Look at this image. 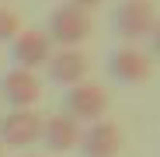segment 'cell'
<instances>
[{"instance_id": "6da1fadb", "label": "cell", "mask_w": 160, "mask_h": 157, "mask_svg": "<svg viewBox=\"0 0 160 157\" xmlns=\"http://www.w3.org/2000/svg\"><path fill=\"white\" fill-rule=\"evenodd\" d=\"M94 32V21L87 11H80L73 4H63L49 14V42L59 49H80V42H87Z\"/></svg>"}, {"instance_id": "7a4b0ae2", "label": "cell", "mask_w": 160, "mask_h": 157, "mask_svg": "<svg viewBox=\"0 0 160 157\" xmlns=\"http://www.w3.org/2000/svg\"><path fill=\"white\" fill-rule=\"evenodd\" d=\"M157 24V11L150 0H125V4L115 11V32L125 45H136L139 39H150Z\"/></svg>"}, {"instance_id": "3957f363", "label": "cell", "mask_w": 160, "mask_h": 157, "mask_svg": "<svg viewBox=\"0 0 160 157\" xmlns=\"http://www.w3.org/2000/svg\"><path fill=\"white\" fill-rule=\"evenodd\" d=\"M63 105H66V115L84 126V122H98L104 112H108L112 98H108V91H104L101 84L84 81V84H73V87L66 91V101H63Z\"/></svg>"}, {"instance_id": "277c9868", "label": "cell", "mask_w": 160, "mask_h": 157, "mask_svg": "<svg viewBox=\"0 0 160 157\" xmlns=\"http://www.w3.org/2000/svg\"><path fill=\"white\" fill-rule=\"evenodd\" d=\"M42 140V115L35 108H11L7 115H0V143L4 147H32Z\"/></svg>"}, {"instance_id": "5b68a950", "label": "cell", "mask_w": 160, "mask_h": 157, "mask_svg": "<svg viewBox=\"0 0 160 157\" xmlns=\"http://www.w3.org/2000/svg\"><path fill=\"white\" fill-rule=\"evenodd\" d=\"M0 98H4L11 108H35V101L42 98V81L35 77V70H7L4 81H0Z\"/></svg>"}, {"instance_id": "8992f818", "label": "cell", "mask_w": 160, "mask_h": 157, "mask_svg": "<svg viewBox=\"0 0 160 157\" xmlns=\"http://www.w3.org/2000/svg\"><path fill=\"white\" fill-rule=\"evenodd\" d=\"M80 154L84 157H118L122 150V129L108 119L87 122V129H80Z\"/></svg>"}, {"instance_id": "52a82bcc", "label": "cell", "mask_w": 160, "mask_h": 157, "mask_svg": "<svg viewBox=\"0 0 160 157\" xmlns=\"http://www.w3.org/2000/svg\"><path fill=\"white\" fill-rule=\"evenodd\" d=\"M11 52H14V63H18L21 70H38V66H45L49 56H52V42H49V35L38 32V28H24V32L14 35Z\"/></svg>"}, {"instance_id": "ba28073f", "label": "cell", "mask_w": 160, "mask_h": 157, "mask_svg": "<svg viewBox=\"0 0 160 157\" xmlns=\"http://www.w3.org/2000/svg\"><path fill=\"white\" fill-rule=\"evenodd\" d=\"M108 73L115 77V81H122V84H143V81H150L153 63H150V56H146L143 49H136V45H122V49L112 52Z\"/></svg>"}, {"instance_id": "9c48e42d", "label": "cell", "mask_w": 160, "mask_h": 157, "mask_svg": "<svg viewBox=\"0 0 160 157\" xmlns=\"http://www.w3.org/2000/svg\"><path fill=\"white\" fill-rule=\"evenodd\" d=\"M45 70H49V81H52V84L73 87V84H84V81H87L91 63H87V56H84L80 49H56V52L49 56Z\"/></svg>"}, {"instance_id": "30bf717a", "label": "cell", "mask_w": 160, "mask_h": 157, "mask_svg": "<svg viewBox=\"0 0 160 157\" xmlns=\"http://www.w3.org/2000/svg\"><path fill=\"white\" fill-rule=\"evenodd\" d=\"M80 126L77 119H70L66 112L63 115H52V119H42V143L52 150V154H66L80 143Z\"/></svg>"}, {"instance_id": "8fae6325", "label": "cell", "mask_w": 160, "mask_h": 157, "mask_svg": "<svg viewBox=\"0 0 160 157\" xmlns=\"http://www.w3.org/2000/svg\"><path fill=\"white\" fill-rule=\"evenodd\" d=\"M18 32H21V18L7 7H0V42H14Z\"/></svg>"}, {"instance_id": "7c38bea8", "label": "cell", "mask_w": 160, "mask_h": 157, "mask_svg": "<svg viewBox=\"0 0 160 157\" xmlns=\"http://www.w3.org/2000/svg\"><path fill=\"white\" fill-rule=\"evenodd\" d=\"M66 4H73V7H80V11H87V14H91V11L101 4V0H66Z\"/></svg>"}, {"instance_id": "4fadbf2b", "label": "cell", "mask_w": 160, "mask_h": 157, "mask_svg": "<svg viewBox=\"0 0 160 157\" xmlns=\"http://www.w3.org/2000/svg\"><path fill=\"white\" fill-rule=\"evenodd\" d=\"M150 42H153V52L160 56V18H157V24H153V32H150Z\"/></svg>"}, {"instance_id": "5bb4252c", "label": "cell", "mask_w": 160, "mask_h": 157, "mask_svg": "<svg viewBox=\"0 0 160 157\" xmlns=\"http://www.w3.org/2000/svg\"><path fill=\"white\" fill-rule=\"evenodd\" d=\"M18 157H38V154H18Z\"/></svg>"}, {"instance_id": "9a60e30c", "label": "cell", "mask_w": 160, "mask_h": 157, "mask_svg": "<svg viewBox=\"0 0 160 157\" xmlns=\"http://www.w3.org/2000/svg\"><path fill=\"white\" fill-rule=\"evenodd\" d=\"M4 150H7V147H4V143H0V157H4Z\"/></svg>"}]
</instances>
